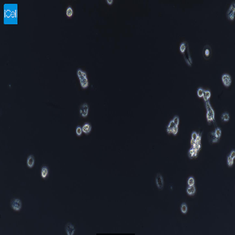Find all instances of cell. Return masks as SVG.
<instances>
[{"label": "cell", "instance_id": "obj_18", "mask_svg": "<svg viewBox=\"0 0 235 235\" xmlns=\"http://www.w3.org/2000/svg\"><path fill=\"white\" fill-rule=\"evenodd\" d=\"M197 154H198V151L194 149H190L189 151H188V156L190 158H194V157H196L197 156Z\"/></svg>", "mask_w": 235, "mask_h": 235}, {"label": "cell", "instance_id": "obj_12", "mask_svg": "<svg viewBox=\"0 0 235 235\" xmlns=\"http://www.w3.org/2000/svg\"><path fill=\"white\" fill-rule=\"evenodd\" d=\"M77 74H78V78H79L80 81L83 80H85V79L87 78V74H86V72L83 71H82L81 69H78Z\"/></svg>", "mask_w": 235, "mask_h": 235}, {"label": "cell", "instance_id": "obj_29", "mask_svg": "<svg viewBox=\"0 0 235 235\" xmlns=\"http://www.w3.org/2000/svg\"><path fill=\"white\" fill-rule=\"evenodd\" d=\"M173 122L175 126H178L179 125V122H180V119H179V117L178 116H174V118H173Z\"/></svg>", "mask_w": 235, "mask_h": 235}, {"label": "cell", "instance_id": "obj_11", "mask_svg": "<svg viewBox=\"0 0 235 235\" xmlns=\"http://www.w3.org/2000/svg\"><path fill=\"white\" fill-rule=\"evenodd\" d=\"M200 147H201V137H200V135H199L196 140L195 141V143L193 144L192 148L199 151L200 149Z\"/></svg>", "mask_w": 235, "mask_h": 235}, {"label": "cell", "instance_id": "obj_28", "mask_svg": "<svg viewBox=\"0 0 235 235\" xmlns=\"http://www.w3.org/2000/svg\"><path fill=\"white\" fill-rule=\"evenodd\" d=\"M194 183H195V180L193 177H190L188 181H187V184L188 186H192V185H194Z\"/></svg>", "mask_w": 235, "mask_h": 235}, {"label": "cell", "instance_id": "obj_26", "mask_svg": "<svg viewBox=\"0 0 235 235\" xmlns=\"http://www.w3.org/2000/svg\"><path fill=\"white\" fill-rule=\"evenodd\" d=\"M66 14H67V16L68 17V18L72 17V15H73V9L71 8V7H68V8H67Z\"/></svg>", "mask_w": 235, "mask_h": 235}, {"label": "cell", "instance_id": "obj_22", "mask_svg": "<svg viewBox=\"0 0 235 235\" xmlns=\"http://www.w3.org/2000/svg\"><path fill=\"white\" fill-rule=\"evenodd\" d=\"M80 85H81L82 88H83V89L87 88L88 86H89V81H88V79H87V78L85 79V80H83L80 81Z\"/></svg>", "mask_w": 235, "mask_h": 235}, {"label": "cell", "instance_id": "obj_4", "mask_svg": "<svg viewBox=\"0 0 235 235\" xmlns=\"http://www.w3.org/2000/svg\"><path fill=\"white\" fill-rule=\"evenodd\" d=\"M183 55V58L185 62L187 63L188 65L191 66L192 65V59H191V56H190V49H189V46L186 48V49L184 50L183 52L182 53Z\"/></svg>", "mask_w": 235, "mask_h": 235}, {"label": "cell", "instance_id": "obj_7", "mask_svg": "<svg viewBox=\"0 0 235 235\" xmlns=\"http://www.w3.org/2000/svg\"><path fill=\"white\" fill-rule=\"evenodd\" d=\"M89 113V105L87 103H84L80 107V114L82 117L86 118Z\"/></svg>", "mask_w": 235, "mask_h": 235}, {"label": "cell", "instance_id": "obj_8", "mask_svg": "<svg viewBox=\"0 0 235 235\" xmlns=\"http://www.w3.org/2000/svg\"><path fill=\"white\" fill-rule=\"evenodd\" d=\"M156 185H157L158 188L159 190H162L163 187H164V180H163V178H162V174H158L156 175Z\"/></svg>", "mask_w": 235, "mask_h": 235}, {"label": "cell", "instance_id": "obj_27", "mask_svg": "<svg viewBox=\"0 0 235 235\" xmlns=\"http://www.w3.org/2000/svg\"><path fill=\"white\" fill-rule=\"evenodd\" d=\"M215 136L218 137V138H220L221 137V136H222V130L220 129V128H217L215 130Z\"/></svg>", "mask_w": 235, "mask_h": 235}, {"label": "cell", "instance_id": "obj_20", "mask_svg": "<svg viewBox=\"0 0 235 235\" xmlns=\"http://www.w3.org/2000/svg\"><path fill=\"white\" fill-rule=\"evenodd\" d=\"M174 128V124L173 121L171 120V121L169 122V125H168V127H167V129H166V131H167L168 133H171Z\"/></svg>", "mask_w": 235, "mask_h": 235}, {"label": "cell", "instance_id": "obj_24", "mask_svg": "<svg viewBox=\"0 0 235 235\" xmlns=\"http://www.w3.org/2000/svg\"><path fill=\"white\" fill-rule=\"evenodd\" d=\"M222 119L223 121H225V122H226V121H228L229 119H230V115H229V114L227 113V112L223 113L222 115Z\"/></svg>", "mask_w": 235, "mask_h": 235}, {"label": "cell", "instance_id": "obj_23", "mask_svg": "<svg viewBox=\"0 0 235 235\" xmlns=\"http://www.w3.org/2000/svg\"><path fill=\"white\" fill-rule=\"evenodd\" d=\"M188 46H189V45H188V43H187V42H183V43H182L181 44V46H180V51H181V52L183 53V51L186 49V48H187Z\"/></svg>", "mask_w": 235, "mask_h": 235}, {"label": "cell", "instance_id": "obj_32", "mask_svg": "<svg viewBox=\"0 0 235 235\" xmlns=\"http://www.w3.org/2000/svg\"><path fill=\"white\" fill-rule=\"evenodd\" d=\"M203 91H204V90L202 89V88H199V89L197 90V95H198L199 97H203Z\"/></svg>", "mask_w": 235, "mask_h": 235}, {"label": "cell", "instance_id": "obj_9", "mask_svg": "<svg viewBox=\"0 0 235 235\" xmlns=\"http://www.w3.org/2000/svg\"><path fill=\"white\" fill-rule=\"evenodd\" d=\"M222 82L224 83V85L226 87H230L231 83V76L229 74H223L222 78Z\"/></svg>", "mask_w": 235, "mask_h": 235}, {"label": "cell", "instance_id": "obj_5", "mask_svg": "<svg viewBox=\"0 0 235 235\" xmlns=\"http://www.w3.org/2000/svg\"><path fill=\"white\" fill-rule=\"evenodd\" d=\"M203 55L206 60H208L210 58L212 55V49L209 45H206L203 49Z\"/></svg>", "mask_w": 235, "mask_h": 235}, {"label": "cell", "instance_id": "obj_3", "mask_svg": "<svg viewBox=\"0 0 235 235\" xmlns=\"http://www.w3.org/2000/svg\"><path fill=\"white\" fill-rule=\"evenodd\" d=\"M11 206L14 211H20L22 208L21 200L19 199H14L11 202Z\"/></svg>", "mask_w": 235, "mask_h": 235}, {"label": "cell", "instance_id": "obj_19", "mask_svg": "<svg viewBox=\"0 0 235 235\" xmlns=\"http://www.w3.org/2000/svg\"><path fill=\"white\" fill-rule=\"evenodd\" d=\"M210 96H211L210 91H209V90H204L203 94V99H204L205 101H207V100H209V98H210Z\"/></svg>", "mask_w": 235, "mask_h": 235}, {"label": "cell", "instance_id": "obj_17", "mask_svg": "<svg viewBox=\"0 0 235 235\" xmlns=\"http://www.w3.org/2000/svg\"><path fill=\"white\" fill-rule=\"evenodd\" d=\"M187 194L190 195V196L194 195L195 193H196V188H195L194 185L188 186V187L187 188Z\"/></svg>", "mask_w": 235, "mask_h": 235}, {"label": "cell", "instance_id": "obj_30", "mask_svg": "<svg viewBox=\"0 0 235 235\" xmlns=\"http://www.w3.org/2000/svg\"><path fill=\"white\" fill-rule=\"evenodd\" d=\"M83 133V130H82V128L80 127V126H78L77 128H76V133L78 136H80Z\"/></svg>", "mask_w": 235, "mask_h": 235}, {"label": "cell", "instance_id": "obj_14", "mask_svg": "<svg viewBox=\"0 0 235 235\" xmlns=\"http://www.w3.org/2000/svg\"><path fill=\"white\" fill-rule=\"evenodd\" d=\"M34 162H35V160H34V156H32V155L29 156L28 158H27V166L31 169V168H33V165H34Z\"/></svg>", "mask_w": 235, "mask_h": 235}, {"label": "cell", "instance_id": "obj_25", "mask_svg": "<svg viewBox=\"0 0 235 235\" xmlns=\"http://www.w3.org/2000/svg\"><path fill=\"white\" fill-rule=\"evenodd\" d=\"M181 212L183 214H186L187 212V206L186 203H182L181 206Z\"/></svg>", "mask_w": 235, "mask_h": 235}, {"label": "cell", "instance_id": "obj_31", "mask_svg": "<svg viewBox=\"0 0 235 235\" xmlns=\"http://www.w3.org/2000/svg\"><path fill=\"white\" fill-rule=\"evenodd\" d=\"M234 159L231 158L229 156H228V158H227V162H228V164L229 166H232L234 165Z\"/></svg>", "mask_w": 235, "mask_h": 235}, {"label": "cell", "instance_id": "obj_33", "mask_svg": "<svg viewBox=\"0 0 235 235\" xmlns=\"http://www.w3.org/2000/svg\"><path fill=\"white\" fill-rule=\"evenodd\" d=\"M178 126H175L174 125V128H173L171 133L174 134V135H176V134L178 133Z\"/></svg>", "mask_w": 235, "mask_h": 235}, {"label": "cell", "instance_id": "obj_16", "mask_svg": "<svg viewBox=\"0 0 235 235\" xmlns=\"http://www.w3.org/2000/svg\"><path fill=\"white\" fill-rule=\"evenodd\" d=\"M48 174H49V169H48L47 166L44 165L41 169V176L43 178H46L48 176Z\"/></svg>", "mask_w": 235, "mask_h": 235}, {"label": "cell", "instance_id": "obj_10", "mask_svg": "<svg viewBox=\"0 0 235 235\" xmlns=\"http://www.w3.org/2000/svg\"><path fill=\"white\" fill-rule=\"evenodd\" d=\"M65 230H66V233H67V234H68V235H73L74 234V232H75L74 226L73 224H71V223L67 224Z\"/></svg>", "mask_w": 235, "mask_h": 235}, {"label": "cell", "instance_id": "obj_15", "mask_svg": "<svg viewBox=\"0 0 235 235\" xmlns=\"http://www.w3.org/2000/svg\"><path fill=\"white\" fill-rule=\"evenodd\" d=\"M209 140L211 143H217L218 141H219V139L215 136V134L214 132H211L209 134Z\"/></svg>", "mask_w": 235, "mask_h": 235}, {"label": "cell", "instance_id": "obj_13", "mask_svg": "<svg viewBox=\"0 0 235 235\" xmlns=\"http://www.w3.org/2000/svg\"><path fill=\"white\" fill-rule=\"evenodd\" d=\"M91 129H92V126L90 125V123H86L83 124V126L82 127V130H83V132L87 134L89 133L90 131H91Z\"/></svg>", "mask_w": 235, "mask_h": 235}, {"label": "cell", "instance_id": "obj_34", "mask_svg": "<svg viewBox=\"0 0 235 235\" xmlns=\"http://www.w3.org/2000/svg\"><path fill=\"white\" fill-rule=\"evenodd\" d=\"M107 3L108 4V5H112L113 4V0H107Z\"/></svg>", "mask_w": 235, "mask_h": 235}, {"label": "cell", "instance_id": "obj_1", "mask_svg": "<svg viewBox=\"0 0 235 235\" xmlns=\"http://www.w3.org/2000/svg\"><path fill=\"white\" fill-rule=\"evenodd\" d=\"M18 14V10L17 8H6L5 7V23H6V21L8 20V24H16L17 23V15Z\"/></svg>", "mask_w": 235, "mask_h": 235}, {"label": "cell", "instance_id": "obj_2", "mask_svg": "<svg viewBox=\"0 0 235 235\" xmlns=\"http://www.w3.org/2000/svg\"><path fill=\"white\" fill-rule=\"evenodd\" d=\"M206 102V110H207V114H206V118H207V121L210 124L212 121H215V112L212 109V108L210 105V103H209V100Z\"/></svg>", "mask_w": 235, "mask_h": 235}, {"label": "cell", "instance_id": "obj_6", "mask_svg": "<svg viewBox=\"0 0 235 235\" xmlns=\"http://www.w3.org/2000/svg\"><path fill=\"white\" fill-rule=\"evenodd\" d=\"M234 15H235V3L233 2L227 12V18L231 21H234Z\"/></svg>", "mask_w": 235, "mask_h": 235}, {"label": "cell", "instance_id": "obj_21", "mask_svg": "<svg viewBox=\"0 0 235 235\" xmlns=\"http://www.w3.org/2000/svg\"><path fill=\"white\" fill-rule=\"evenodd\" d=\"M198 136H199V134H198L196 132H193L192 136H191V145H192V146H193V144H194V143H195V141L196 140Z\"/></svg>", "mask_w": 235, "mask_h": 235}]
</instances>
